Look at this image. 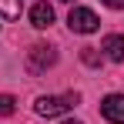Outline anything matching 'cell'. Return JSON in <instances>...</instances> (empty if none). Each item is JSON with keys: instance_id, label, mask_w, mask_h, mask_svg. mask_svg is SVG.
<instances>
[{"instance_id": "obj_1", "label": "cell", "mask_w": 124, "mask_h": 124, "mask_svg": "<svg viewBox=\"0 0 124 124\" xmlns=\"http://www.w3.org/2000/svg\"><path fill=\"white\" fill-rule=\"evenodd\" d=\"M81 101L74 91L70 94H61V97H54V94H47V97H37V104H34V111L40 114V117H57V114H64V111H70L74 104Z\"/></svg>"}, {"instance_id": "obj_2", "label": "cell", "mask_w": 124, "mask_h": 124, "mask_svg": "<svg viewBox=\"0 0 124 124\" xmlns=\"http://www.w3.org/2000/svg\"><path fill=\"white\" fill-rule=\"evenodd\" d=\"M54 61H57V50L47 47V44H34V47L27 50V70H30V74H44Z\"/></svg>"}, {"instance_id": "obj_3", "label": "cell", "mask_w": 124, "mask_h": 124, "mask_svg": "<svg viewBox=\"0 0 124 124\" xmlns=\"http://www.w3.org/2000/svg\"><path fill=\"white\" fill-rule=\"evenodd\" d=\"M67 23H70V30H74V34H94V30L101 27L97 14H94V10H87V7H74V10H70V17H67Z\"/></svg>"}, {"instance_id": "obj_4", "label": "cell", "mask_w": 124, "mask_h": 124, "mask_svg": "<svg viewBox=\"0 0 124 124\" xmlns=\"http://www.w3.org/2000/svg\"><path fill=\"white\" fill-rule=\"evenodd\" d=\"M101 114L111 124H124V94H107L101 101Z\"/></svg>"}, {"instance_id": "obj_5", "label": "cell", "mask_w": 124, "mask_h": 124, "mask_svg": "<svg viewBox=\"0 0 124 124\" xmlns=\"http://www.w3.org/2000/svg\"><path fill=\"white\" fill-rule=\"evenodd\" d=\"M30 23H34V27H37V30H47V27H50V23H54V7H50V3H34V7H30Z\"/></svg>"}, {"instance_id": "obj_6", "label": "cell", "mask_w": 124, "mask_h": 124, "mask_svg": "<svg viewBox=\"0 0 124 124\" xmlns=\"http://www.w3.org/2000/svg\"><path fill=\"white\" fill-rule=\"evenodd\" d=\"M101 50L107 54V61L121 64V61H124V37H121V34H111V37H104Z\"/></svg>"}, {"instance_id": "obj_7", "label": "cell", "mask_w": 124, "mask_h": 124, "mask_svg": "<svg viewBox=\"0 0 124 124\" xmlns=\"http://www.w3.org/2000/svg\"><path fill=\"white\" fill-rule=\"evenodd\" d=\"M0 10H3L7 20H17L20 17V0H0Z\"/></svg>"}, {"instance_id": "obj_8", "label": "cell", "mask_w": 124, "mask_h": 124, "mask_svg": "<svg viewBox=\"0 0 124 124\" xmlns=\"http://www.w3.org/2000/svg\"><path fill=\"white\" fill-rule=\"evenodd\" d=\"M81 61L87 67H101V54L94 50V47H81Z\"/></svg>"}, {"instance_id": "obj_9", "label": "cell", "mask_w": 124, "mask_h": 124, "mask_svg": "<svg viewBox=\"0 0 124 124\" xmlns=\"http://www.w3.org/2000/svg\"><path fill=\"white\" fill-rule=\"evenodd\" d=\"M0 114H14V97L10 94H0Z\"/></svg>"}, {"instance_id": "obj_10", "label": "cell", "mask_w": 124, "mask_h": 124, "mask_svg": "<svg viewBox=\"0 0 124 124\" xmlns=\"http://www.w3.org/2000/svg\"><path fill=\"white\" fill-rule=\"evenodd\" d=\"M104 7H111V10H124V0H101Z\"/></svg>"}, {"instance_id": "obj_11", "label": "cell", "mask_w": 124, "mask_h": 124, "mask_svg": "<svg viewBox=\"0 0 124 124\" xmlns=\"http://www.w3.org/2000/svg\"><path fill=\"white\" fill-rule=\"evenodd\" d=\"M64 124H81V121H64Z\"/></svg>"}, {"instance_id": "obj_12", "label": "cell", "mask_w": 124, "mask_h": 124, "mask_svg": "<svg viewBox=\"0 0 124 124\" xmlns=\"http://www.w3.org/2000/svg\"><path fill=\"white\" fill-rule=\"evenodd\" d=\"M61 3H74V0H61Z\"/></svg>"}]
</instances>
